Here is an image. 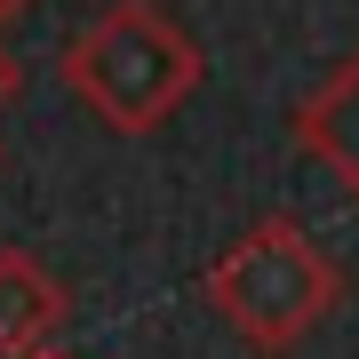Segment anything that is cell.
<instances>
[{"instance_id": "cell-6", "label": "cell", "mask_w": 359, "mask_h": 359, "mask_svg": "<svg viewBox=\"0 0 359 359\" xmlns=\"http://www.w3.org/2000/svg\"><path fill=\"white\" fill-rule=\"evenodd\" d=\"M32 8H40V0H0V32H8L16 16H32Z\"/></svg>"}, {"instance_id": "cell-5", "label": "cell", "mask_w": 359, "mask_h": 359, "mask_svg": "<svg viewBox=\"0 0 359 359\" xmlns=\"http://www.w3.org/2000/svg\"><path fill=\"white\" fill-rule=\"evenodd\" d=\"M16 96H25V56H16L8 40H0V112H8Z\"/></svg>"}, {"instance_id": "cell-2", "label": "cell", "mask_w": 359, "mask_h": 359, "mask_svg": "<svg viewBox=\"0 0 359 359\" xmlns=\"http://www.w3.org/2000/svg\"><path fill=\"white\" fill-rule=\"evenodd\" d=\"M200 295H208V311H216L248 351L287 359L304 335H320L335 311H344L351 280H344V264L311 240L304 216L271 208V216H256L216 264L200 271Z\"/></svg>"}, {"instance_id": "cell-4", "label": "cell", "mask_w": 359, "mask_h": 359, "mask_svg": "<svg viewBox=\"0 0 359 359\" xmlns=\"http://www.w3.org/2000/svg\"><path fill=\"white\" fill-rule=\"evenodd\" d=\"M287 128H295V144H304V152H311V160H320L327 176L359 200V48H351V56H344V65H335L304 104H295Z\"/></svg>"}, {"instance_id": "cell-1", "label": "cell", "mask_w": 359, "mask_h": 359, "mask_svg": "<svg viewBox=\"0 0 359 359\" xmlns=\"http://www.w3.org/2000/svg\"><path fill=\"white\" fill-rule=\"evenodd\" d=\"M208 56L200 40L160 8V0H104V8L65 40L56 88L112 136H152L200 96Z\"/></svg>"}, {"instance_id": "cell-3", "label": "cell", "mask_w": 359, "mask_h": 359, "mask_svg": "<svg viewBox=\"0 0 359 359\" xmlns=\"http://www.w3.org/2000/svg\"><path fill=\"white\" fill-rule=\"evenodd\" d=\"M72 320V295L32 248H0V359L48 351Z\"/></svg>"}, {"instance_id": "cell-7", "label": "cell", "mask_w": 359, "mask_h": 359, "mask_svg": "<svg viewBox=\"0 0 359 359\" xmlns=\"http://www.w3.org/2000/svg\"><path fill=\"white\" fill-rule=\"evenodd\" d=\"M25 359H80V351H65V344H48V351H25Z\"/></svg>"}]
</instances>
